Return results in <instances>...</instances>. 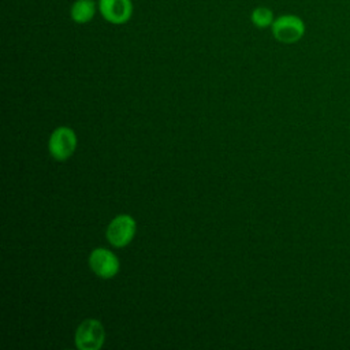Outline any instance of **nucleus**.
I'll use <instances>...</instances> for the list:
<instances>
[{
  "instance_id": "obj_1",
  "label": "nucleus",
  "mask_w": 350,
  "mask_h": 350,
  "mask_svg": "<svg viewBox=\"0 0 350 350\" xmlns=\"http://www.w3.org/2000/svg\"><path fill=\"white\" fill-rule=\"evenodd\" d=\"M272 34L283 44H294L304 37L305 23L297 15H280L272 23Z\"/></svg>"
},
{
  "instance_id": "obj_2",
  "label": "nucleus",
  "mask_w": 350,
  "mask_h": 350,
  "mask_svg": "<svg viewBox=\"0 0 350 350\" xmlns=\"http://www.w3.org/2000/svg\"><path fill=\"white\" fill-rule=\"evenodd\" d=\"M105 339L103 324L96 319L83 320L75 332V345L79 350H98Z\"/></svg>"
},
{
  "instance_id": "obj_3",
  "label": "nucleus",
  "mask_w": 350,
  "mask_h": 350,
  "mask_svg": "<svg viewBox=\"0 0 350 350\" xmlns=\"http://www.w3.org/2000/svg\"><path fill=\"white\" fill-rule=\"evenodd\" d=\"M49 153L53 159L63 161L67 160L77 148V135L75 133L66 126L57 127L49 138Z\"/></svg>"
},
{
  "instance_id": "obj_4",
  "label": "nucleus",
  "mask_w": 350,
  "mask_h": 350,
  "mask_svg": "<svg viewBox=\"0 0 350 350\" xmlns=\"http://www.w3.org/2000/svg\"><path fill=\"white\" fill-rule=\"evenodd\" d=\"M135 220L130 215H119L107 228V239L115 247H123L131 242L135 234Z\"/></svg>"
},
{
  "instance_id": "obj_5",
  "label": "nucleus",
  "mask_w": 350,
  "mask_h": 350,
  "mask_svg": "<svg viewBox=\"0 0 350 350\" xmlns=\"http://www.w3.org/2000/svg\"><path fill=\"white\" fill-rule=\"evenodd\" d=\"M89 264L93 272L104 279L113 278L119 271L118 257L104 247H97L90 253Z\"/></svg>"
},
{
  "instance_id": "obj_6",
  "label": "nucleus",
  "mask_w": 350,
  "mask_h": 350,
  "mask_svg": "<svg viewBox=\"0 0 350 350\" xmlns=\"http://www.w3.org/2000/svg\"><path fill=\"white\" fill-rule=\"evenodd\" d=\"M98 8L104 19L113 25L126 23L133 14L131 0H100Z\"/></svg>"
},
{
  "instance_id": "obj_7",
  "label": "nucleus",
  "mask_w": 350,
  "mask_h": 350,
  "mask_svg": "<svg viewBox=\"0 0 350 350\" xmlns=\"http://www.w3.org/2000/svg\"><path fill=\"white\" fill-rule=\"evenodd\" d=\"M96 14V3L93 0H77L71 5V18L77 23H86Z\"/></svg>"
},
{
  "instance_id": "obj_8",
  "label": "nucleus",
  "mask_w": 350,
  "mask_h": 350,
  "mask_svg": "<svg viewBox=\"0 0 350 350\" xmlns=\"http://www.w3.org/2000/svg\"><path fill=\"white\" fill-rule=\"evenodd\" d=\"M252 22L257 26V27H268L272 26L273 23V12L267 8V7H257L253 10L252 12Z\"/></svg>"
}]
</instances>
